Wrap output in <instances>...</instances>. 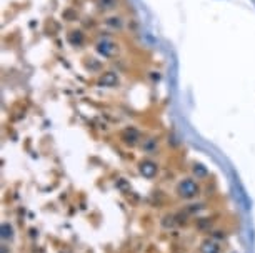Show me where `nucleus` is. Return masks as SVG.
<instances>
[{"label":"nucleus","mask_w":255,"mask_h":253,"mask_svg":"<svg viewBox=\"0 0 255 253\" xmlns=\"http://www.w3.org/2000/svg\"><path fill=\"white\" fill-rule=\"evenodd\" d=\"M95 50H97V54L100 57H104V59H114L119 52V45L110 39H102L95 44Z\"/></svg>","instance_id":"f257e3e1"},{"label":"nucleus","mask_w":255,"mask_h":253,"mask_svg":"<svg viewBox=\"0 0 255 253\" xmlns=\"http://www.w3.org/2000/svg\"><path fill=\"white\" fill-rule=\"evenodd\" d=\"M105 25L109 28H112V30H122L124 28V20L120 15H109L105 18Z\"/></svg>","instance_id":"f03ea898"},{"label":"nucleus","mask_w":255,"mask_h":253,"mask_svg":"<svg viewBox=\"0 0 255 253\" xmlns=\"http://www.w3.org/2000/svg\"><path fill=\"white\" fill-rule=\"evenodd\" d=\"M117 82L119 79L114 72H105V74H102V77H100V84L105 85V87H115Z\"/></svg>","instance_id":"7ed1b4c3"},{"label":"nucleus","mask_w":255,"mask_h":253,"mask_svg":"<svg viewBox=\"0 0 255 253\" xmlns=\"http://www.w3.org/2000/svg\"><path fill=\"white\" fill-rule=\"evenodd\" d=\"M69 40H70L72 45H80V44H84L85 37L80 30H74V32L69 33Z\"/></svg>","instance_id":"20e7f679"},{"label":"nucleus","mask_w":255,"mask_h":253,"mask_svg":"<svg viewBox=\"0 0 255 253\" xmlns=\"http://www.w3.org/2000/svg\"><path fill=\"white\" fill-rule=\"evenodd\" d=\"M97 5L100 10H114L115 0H97Z\"/></svg>","instance_id":"39448f33"}]
</instances>
